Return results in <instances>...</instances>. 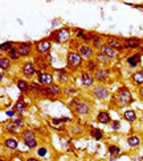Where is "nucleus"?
<instances>
[{
  "label": "nucleus",
  "mask_w": 143,
  "mask_h": 161,
  "mask_svg": "<svg viewBox=\"0 0 143 161\" xmlns=\"http://www.w3.org/2000/svg\"><path fill=\"white\" fill-rule=\"evenodd\" d=\"M117 99L119 102V104L127 106V104H130L132 102V95L127 87H121L117 92Z\"/></svg>",
  "instance_id": "f257e3e1"
},
{
  "label": "nucleus",
  "mask_w": 143,
  "mask_h": 161,
  "mask_svg": "<svg viewBox=\"0 0 143 161\" xmlns=\"http://www.w3.org/2000/svg\"><path fill=\"white\" fill-rule=\"evenodd\" d=\"M21 137H23L24 143L27 144V147L28 148H36L37 147V141H36V136H34L33 131H31V130L23 131Z\"/></svg>",
  "instance_id": "f03ea898"
},
{
  "label": "nucleus",
  "mask_w": 143,
  "mask_h": 161,
  "mask_svg": "<svg viewBox=\"0 0 143 161\" xmlns=\"http://www.w3.org/2000/svg\"><path fill=\"white\" fill-rule=\"evenodd\" d=\"M66 61H68L69 66L73 67V69H77V67H80L82 65V57H81V54H78L76 52L69 53L68 57H66Z\"/></svg>",
  "instance_id": "7ed1b4c3"
},
{
  "label": "nucleus",
  "mask_w": 143,
  "mask_h": 161,
  "mask_svg": "<svg viewBox=\"0 0 143 161\" xmlns=\"http://www.w3.org/2000/svg\"><path fill=\"white\" fill-rule=\"evenodd\" d=\"M69 36H70V32H69V29L62 28V29H60V31L55 32V33L52 35V38H53L56 42L62 44V42H66V41L69 40Z\"/></svg>",
  "instance_id": "20e7f679"
},
{
  "label": "nucleus",
  "mask_w": 143,
  "mask_h": 161,
  "mask_svg": "<svg viewBox=\"0 0 143 161\" xmlns=\"http://www.w3.org/2000/svg\"><path fill=\"white\" fill-rule=\"evenodd\" d=\"M142 44H143V41L137 37H130V38H125V40H123L125 49H137V48L142 46Z\"/></svg>",
  "instance_id": "39448f33"
},
{
  "label": "nucleus",
  "mask_w": 143,
  "mask_h": 161,
  "mask_svg": "<svg viewBox=\"0 0 143 161\" xmlns=\"http://www.w3.org/2000/svg\"><path fill=\"white\" fill-rule=\"evenodd\" d=\"M93 95L98 99H106L109 96V91H107V89L105 86H101L100 85V86H95L93 89Z\"/></svg>",
  "instance_id": "423d86ee"
},
{
  "label": "nucleus",
  "mask_w": 143,
  "mask_h": 161,
  "mask_svg": "<svg viewBox=\"0 0 143 161\" xmlns=\"http://www.w3.org/2000/svg\"><path fill=\"white\" fill-rule=\"evenodd\" d=\"M107 45H109L110 48H113L114 50H123L125 49L123 42H121V40L118 37H113V36L107 37Z\"/></svg>",
  "instance_id": "0eeeda50"
},
{
  "label": "nucleus",
  "mask_w": 143,
  "mask_h": 161,
  "mask_svg": "<svg viewBox=\"0 0 143 161\" xmlns=\"http://www.w3.org/2000/svg\"><path fill=\"white\" fill-rule=\"evenodd\" d=\"M37 74H39V80H40V83L44 85V86H49V85H52V82H53V77H52L50 73H41L37 70Z\"/></svg>",
  "instance_id": "6e6552de"
},
{
  "label": "nucleus",
  "mask_w": 143,
  "mask_h": 161,
  "mask_svg": "<svg viewBox=\"0 0 143 161\" xmlns=\"http://www.w3.org/2000/svg\"><path fill=\"white\" fill-rule=\"evenodd\" d=\"M60 87L57 85H49V86H45L43 89V95H46V96H53V95H58L60 94Z\"/></svg>",
  "instance_id": "1a4fd4ad"
},
{
  "label": "nucleus",
  "mask_w": 143,
  "mask_h": 161,
  "mask_svg": "<svg viewBox=\"0 0 143 161\" xmlns=\"http://www.w3.org/2000/svg\"><path fill=\"white\" fill-rule=\"evenodd\" d=\"M109 70L107 69H97L94 71V79L100 80V82H106L109 78Z\"/></svg>",
  "instance_id": "9d476101"
},
{
  "label": "nucleus",
  "mask_w": 143,
  "mask_h": 161,
  "mask_svg": "<svg viewBox=\"0 0 143 161\" xmlns=\"http://www.w3.org/2000/svg\"><path fill=\"white\" fill-rule=\"evenodd\" d=\"M49 49H50V41L49 40H41V41H39L37 45H36V50H37L39 53H41V54L48 53Z\"/></svg>",
  "instance_id": "9b49d317"
},
{
  "label": "nucleus",
  "mask_w": 143,
  "mask_h": 161,
  "mask_svg": "<svg viewBox=\"0 0 143 161\" xmlns=\"http://www.w3.org/2000/svg\"><path fill=\"white\" fill-rule=\"evenodd\" d=\"M31 50H32V46L31 44L28 42H23L19 45V48H17V52H19V56H29L31 54Z\"/></svg>",
  "instance_id": "f8f14e48"
},
{
  "label": "nucleus",
  "mask_w": 143,
  "mask_h": 161,
  "mask_svg": "<svg viewBox=\"0 0 143 161\" xmlns=\"http://www.w3.org/2000/svg\"><path fill=\"white\" fill-rule=\"evenodd\" d=\"M23 73L27 77H32L34 73H37V70H36V67H34V65L32 62H25L23 65Z\"/></svg>",
  "instance_id": "ddd939ff"
},
{
  "label": "nucleus",
  "mask_w": 143,
  "mask_h": 161,
  "mask_svg": "<svg viewBox=\"0 0 143 161\" xmlns=\"http://www.w3.org/2000/svg\"><path fill=\"white\" fill-rule=\"evenodd\" d=\"M80 54H81V57L82 58H92L93 57V49L90 48V46H88V45H82V46H80Z\"/></svg>",
  "instance_id": "4468645a"
},
{
  "label": "nucleus",
  "mask_w": 143,
  "mask_h": 161,
  "mask_svg": "<svg viewBox=\"0 0 143 161\" xmlns=\"http://www.w3.org/2000/svg\"><path fill=\"white\" fill-rule=\"evenodd\" d=\"M76 111L80 114V115H86L89 111H90V107L86 102H78L77 106H76Z\"/></svg>",
  "instance_id": "2eb2a0df"
},
{
  "label": "nucleus",
  "mask_w": 143,
  "mask_h": 161,
  "mask_svg": "<svg viewBox=\"0 0 143 161\" xmlns=\"http://www.w3.org/2000/svg\"><path fill=\"white\" fill-rule=\"evenodd\" d=\"M101 53H102V54H105L107 58H114L115 56H117L115 50L113 49V48H110L107 44H106V45H102V46H101Z\"/></svg>",
  "instance_id": "dca6fc26"
},
{
  "label": "nucleus",
  "mask_w": 143,
  "mask_h": 161,
  "mask_svg": "<svg viewBox=\"0 0 143 161\" xmlns=\"http://www.w3.org/2000/svg\"><path fill=\"white\" fill-rule=\"evenodd\" d=\"M81 79H82V83L85 85V86H92V85L94 83V77H93L92 74H89L88 71H83L82 74H81Z\"/></svg>",
  "instance_id": "f3484780"
},
{
  "label": "nucleus",
  "mask_w": 143,
  "mask_h": 161,
  "mask_svg": "<svg viewBox=\"0 0 143 161\" xmlns=\"http://www.w3.org/2000/svg\"><path fill=\"white\" fill-rule=\"evenodd\" d=\"M97 120H98V123L107 124V123H110V115L106 111H101L97 115Z\"/></svg>",
  "instance_id": "a211bd4d"
},
{
  "label": "nucleus",
  "mask_w": 143,
  "mask_h": 161,
  "mask_svg": "<svg viewBox=\"0 0 143 161\" xmlns=\"http://www.w3.org/2000/svg\"><path fill=\"white\" fill-rule=\"evenodd\" d=\"M139 62H140V54L139 53H137V54H134V56H131V57L127 58V63H129L131 67L138 66V63Z\"/></svg>",
  "instance_id": "6ab92c4d"
},
{
  "label": "nucleus",
  "mask_w": 143,
  "mask_h": 161,
  "mask_svg": "<svg viewBox=\"0 0 143 161\" xmlns=\"http://www.w3.org/2000/svg\"><path fill=\"white\" fill-rule=\"evenodd\" d=\"M29 89H31V91L33 92V94H36V95H43V89H44V87H41L40 85H37L36 82H32V83L29 85Z\"/></svg>",
  "instance_id": "aec40b11"
},
{
  "label": "nucleus",
  "mask_w": 143,
  "mask_h": 161,
  "mask_svg": "<svg viewBox=\"0 0 143 161\" xmlns=\"http://www.w3.org/2000/svg\"><path fill=\"white\" fill-rule=\"evenodd\" d=\"M4 144H6V147L8 148V149H16L17 145H19V143H17L16 139L13 137H9V139H6V141H4Z\"/></svg>",
  "instance_id": "412c9836"
},
{
  "label": "nucleus",
  "mask_w": 143,
  "mask_h": 161,
  "mask_svg": "<svg viewBox=\"0 0 143 161\" xmlns=\"http://www.w3.org/2000/svg\"><path fill=\"white\" fill-rule=\"evenodd\" d=\"M132 80H134L137 85H143V70L135 71L134 74H132Z\"/></svg>",
  "instance_id": "4be33fe9"
},
{
  "label": "nucleus",
  "mask_w": 143,
  "mask_h": 161,
  "mask_svg": "<svg viewBox=\"0 0 143 161\" xmlns=\"http://www.w3.org/2000/svg\"><path fill=\"white\" fill-rule=\"evenodd\" d=\"M123 116H125V119H126L127 121H135V119H137V114H135V111H132V110H127L125 114H123Z\"/></svg>",
  "instance_id": "5701e85b"
},
{
  "label": "nucleus",
  "mask_w": 143,
  "mask_h": 161,
  "mask_svg": "<svg viewBox=\"0 0 143 161\" xmlns=\"http://www.w3.org/2000/svg\"><path fill=\"white\" fill-rule=\"evenodd\" d=\"M46 60H48V58H43V57L34 58V61H36V63L39 65L40 69H46V67L49 66V62H46Z\"/></svg>",
  "instance_id": "b1692460"
},
{
  "label": "nucleus",
  "mask_w": 143,
  "mask_h": 161,
  "mask_svg": "<svg viewBox=\"0 0 143 161\" xmlns=\"http://www.w3.org/2000/svg\"><path fill=\"white\" fill-rule=\"evenodd\" d=\"M127 144H129L131 148H135V147H138V145L140 144V140H139L138 136H130V137L127 139Z\"/></svg>",
  "instance_id": "393cba45"
},
{
  "label": "nucleus",
  "mask_w": 143,
  "mask_h": 161,
  "mask_svg": "<svg viewBox=\"0 0 143 161\" xmlns=\"http://www.w3.org/2000/svg\"><path fill=\"white\" fill-rule=\"evenodd\" d=\"M57 74H58V79H60V82L61 83H66L69 80V75H68V73L65 71V70H58L57 71Z\"/></svg>",
  "instance_id": "a878e982"
},
{
  "label": "nucleus",
  "mask_w": 143,
  "mask_h": 161,
  "mask_svg": "<svg viewBox=\"0 0 143 161\" xmlns=\"http://www.w3.org/2000/svg\"><path fill=\"white\" fill-rule=\"evenodd\" d=\"M25 103L21 101H19L16 104H15V112H17V114H24V111H25Z\"/></svg>",
  "instance_id": "bb28decb"
},
{
  "label": "nucleus",
  "mask_w": 143,
  "mask_h": 161,
  "mask_svg": "<svg viewBox=\"0 0 143 161\" xmlns=\"http://www.w3.org/2000/svg\"><path fill=\"white\" fill-rule=\"evenodd\" d=\"M17 87L20 89V91H23V92H27L29 90V85L27 83L24 79H19L17 80Z\"/></svg>",
  "instance_id": "cd10ccee"
},
{
  "label": "nucleus",
  "mask_w": 143,
  "mask_h": 161,
  "mask_svg": "<svg viewBox=\"0 0 143 161\" xmlns=\"http://www.w3.org/2000/svg\"><path fill=\"white\" fill-rule=\"evenodd\" d=\"M90 135H92V137H94L95 140H101V139H102V136H103V133H102V131H101V130L92 128V130H90Z\"/></svg>",
  "instance_id": "c85d7f7f"
},
{
  "label": "nucleus",
  "mask_w": 143,
  "mask_h": 161,
  "mask_svg": "<svg viewBox=\"0 0 143 161\" xmlns=\"http://www.w3.org/2000/svg\"><path fill=\"white\" fill-rule=\"evenodd\" d=\"M9 58H0V67L1 70H7L9 67Z\"/></svg>",
  "instance_id": "c756f323"
},
{
  "label": "nucleus",
  "mask_w": 143,
  "mask_h": 161,
  "mask_svg": "<svg viewBox=\"0 0 143 161\" xmlns=\"http://www.w3.org/2000/svg\"><path fill=\"white\" fill-rule=\"evenodd\" d=\"M6 131L7 132H11V133H15L17 131V127H16V124L12 121V123H7L6 124Z\"/></svg>",
  "instance_id": "7c9ffc66"
},
{
  "label": "nucleus",
  "mask_w": 143,
  "mask_h": 161,
  "mask_svg": "<svg viewBox=\"0 0 143 161\" xmlns=\"http://www.w3.org/2000/svg\"><path fill=\"white\" fill-rule=\"evenodd\" d=\"M85 69L89 70V71H92V70H97V63L94 62V61H88V63L85 65Z\"/></svg>",
  "instance_id": "2f4dec72"
},
{
  "label": "nucleus",
  "mask_w": 143,
  "mask_h": 161,
  "mask_svg": "<svg viewBox=\"0 0 143 161\" xmlns=\"http://www.w3.org/2000/svg\"><path fill=\"white\" fill-rule=\"evenodd\" d=\"M0 49L3 50V52H11L13 48H12V42H4V44H1V46H0Z\"/></svg>",
  "instance_id": "473e14b6"
},
{
  "label": "nucleus",
  "mask_w": 143,
  "mask_h": 161,
  "mask_svg": "<svg viewBox=\"0 0 143 161\" xmlns=\"http://www.w3.org/2000/svg\"><path fill=\"white\" fill-rule=\"evenodd\" d=\"M93 46H94L95 49H100L101 46H102V41H101V37L95 36V37L93 38Z\"/></svg>",
  "instance_id": "72a5a7b5"
},
{
  "label": "nucleus",
  "mask_w": 143,
  "mask_h": 161,
  "mask_svg": "<svg viewBox=\"0 0 143 161\" xmlns=\"http://www.w3.org/2000/svg\"><path fill=\"white\" fill-rule=\"evenodd\" d=\"M8 58L9 60H17V58H19V52H17V49L13 48V49L8 53Z\"/></svg>",
  "instance_id": "f704fd0d"
},
{
  "label": "nucleus",
  "mask_w": 143,
  "mask_h": 161,
  "mask_svg": "<svg viewBox=\"0 0 143 161\" xmlns=\"http://www.w3.org/2000/svg\"><path fill=\"white\" fill-rule=\"evenodd\" d=\"M109 153H110V155H119L121 149L117 147V145H110V147H109Z\"/></svg>",
  "instance_id": "c9c22d12"
},
{
  "label": "nucleus",
  "mask_w": 143,
  "mask_h": 161,
  "mask_svg": "<svg viewBox=\"0 0 143 161\" xmlns=\"http://www.w3.org/2000/svg\"><path fill=\"white\" fill-rule=\"evenodd\" d=\"M97 60L100 61V62H102V63H107V62H109V58L106 57L105 54H102V53H98V54H97Z\"/></svg>",
  "instance_id": "e433bc0d"
},
{
  "label": "nucleus",
  "mask_w": 143,
  "mask_h": 161,
  "mask_svg": "<svg viewBox=\"0 0 143 161\" xmlns=\"http://www.w3.org/2000/svg\"><path fill=\"white\" fill-rule=\"evenodd\" d=\"M13 123L16 124V127H17V128H21V127L24 126V120H23V119H15V120H13Z\"/></svg>",
  "instance_id": "4c0bfd02"
},
{
  "label": "nucleus",
  "mask_w": 143,
  "mask_h": 161,
  "mask_svg": "<svg viewBox=\"0 0 143 161\" xmlns=\"http://www.w3.org/2000/svg\"><path fill=\"white\" fill-rule=\"evenodd\" d=\"M111 127H113V130H119L121 123H119V121H117V120H114V121H111Z\"/></svg>",
  "instance_id": "58836bf2"
},
{
  "label": "nucleus",
  "mask_w": 143,
  "mask_h": 161,
  "mask_svg": "<svg viewBox=\"0 0 143 161\" xmlns=\"http://www.w3.org/2000/svg\"><path fill=\"white\" fill-rule=\"evenodd\" d=\"M65 94H76V89H73V87H69V89L65 90Z\"/></svg>",
  "instance_id": "ea45409f"
},
{
  "label": "nucleus",
  "mask_w": 143,
  "mask_h": 161,
  "mask_svg": "<svg viewBox=\"0 0 143 161\" xmlns=\"http://www.w3.org/2000/svg\"><path fill=\"white\" fill-rule=\"evenodd\" d=\"M46 155V149L45 148H40L39 149V156H45Z\"/></svg>",
  "instance_id": "a19ab883"
},
{
  "label": "nucleus",
  "mask_w": 143,
  "mask_h": 161,
  "mask_svg": "<svg viewBox=\"0 0 143 161\" xmlns=\"http://www.w3.org/2000/svg\"><path fill=\"white\" fill-rule=\"evenodd\" d=\"M83 36H85L83 31H82V29H78V31H77V37H83Z\"/></svg>",
  "instance_id": "79ce46f5"
},
{
  "label": "nucleus",
  "mask_w": 143,
  "mask_h": 161,
  "mask_svg": "<svg viewBox=\"0 0 143 161\" xmlns=\"http://www.w3.org/2000/svg\"><path fill=\"white\" fill-rule=\"evenodd\" d=\"M72 132H73V133H81V132H82V130H81V128H77V127H74V128L72 130Z\"/></svg>",
  "instance_id": "37998d69"
},
{
  "label": "nucleus",
  "mask_w": 143,
  "mask_h": 161,
  "mask_svg": "<svg viewBox=\"0 0 143 161\" xmlns=\"http://www.w3.org/2000/svg\"><path fill=\"white\" fill-rule=\"evenodd\" d=\"M139 96H140V99H143V87L139 89Z\"/></svg>",
  "instance_id": "c03bdc74"
},
{
  "label": "nucleus",
  "mask_w": 143,
  "mask_h": 161,
  "mask_svg": "<svg viewBox=\"0 0 143 161\" xmlns=\"http://www.w3.org/2000/svg\"><path fill=\"white\" fill-rule=\"evenodd\" d=\"M27 161H40V160H39V158H34V157H29Z\"/></svg>",
  "instance_id": "a18cd8bd"
},
{
  "label": "nucleus",
  "mask_w": 143,
  "mask_h": 161,
  "mask_svg": "<svg viewBox=\"0 0 143 161\" xmlns=\"http://www.w3.org/2000/svg\"><path fill=\"white\" fill-rule=\"evenodd\" d=\"M13 112L15 111H7V115H8V116H13Z\"/></svg>",
  "instance_id": "49530a36"
},
{
  "label": "nucleus",
  "mask_w": 143,
  "mask_h": 161,
  "mask_svg": "<svg viewBox=\"0 0 143 161\" xmlns=\"http://www.w3.org/2000/svg\"><path fill=\"white\" fill-rule=\"evenodd\" d=\"M139 161H143V157H140V158H139Z\"/></svg>",
  "instance_id": "de8ad7c7"
},
{
  "label": "nucleus",
  "mask_w": 143,
  "mask_h": 161,
  "mask_svg": "<svg viewBox=\"0 0 143 161\" xmlns=\"http://www.w3.org/2000/svg\"><path fill=\"white\" fill-rule=\"evenodd\" d=\"M1 161H6V160H1Z\"/></svg>",
  "instance_id": "09e8293b"
}]
</instances>
